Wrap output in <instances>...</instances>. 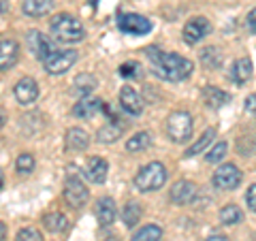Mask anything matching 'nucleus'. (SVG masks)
Returning a JSON list of instances; mask_svg holds the SVG:
<instances>
[{"mask_svg": "<svg viewBox=\"0 0 256 241\" xmlns=\"http://www.w3.org/2000/svg\"><path fill=\"white\" fill-rule=\"evenodd\" d=\"M244 107H246L248 114H256V92L248 96L246 102H244Z\"/></svg>", "mask_w": 256, "mask_h": 241, "instance_id": "37", "label": "nucleus"}, {"mask_svg": "<svg viewBox=\"0 0 256 241\" xmlns=\"http://www.w3.org/2000/svg\"><path fill=\"white\" fill-rule=\"evenodd\" d=\"M64 143H66L68 152H84L90 146V134L84 128H68L66 136H64Z\"/></svg>", "mask_w": 256, "mask_h": 241, "instance_id": "18", "label": "nucleus"}, {"mask_svg": "<svg viewBox=\"0 0 256 241\" xmlns=\"http://www.w3.org/2000/svg\"><path fill=\"white\" fill-rule=\"evenodd\" d=\"M160 239H162V228L158 224H146L141 230L134 232L130 241H160Z\"/></svg>", "mask_w": 256, "mask_h": 241, "instance_id": "25", "label": "nucleus"}, {"mask_svg": "<svg viewBox=\"0 0 256 241\" xmlns=\"http://www.w3.org/2000/svg\"><path fill=\"white\" fill-rule=\"evenodd\" d=\"M88 198H90V192H88L79 171L75 173L73 168H68L66 182H64V200H66V205L73 207V210H79L88 203Z\"/></svg>", "mask_w": 256, "mask_h": 241, "instance_id": "4", "label": "nucleus"}, {"mask_svg": "<svg viewBox=\"0 0 256 241\" xmlns=\"http://www.w3.org/2000/svg\"><path fill=\"white\" fill-rule=\"evenodd\" d=\"M4 237H6V226L0 222V241H4Z\"/></svg>", "mask_w": 256, "mask_h": 241, "instance_id": "40", "label": "nucleus"}, {"mask_svg": "<svg viewBox=\"0 0 256 241\" xmlns=\"http://www.w3.org/2000/svg\"><path fill=\"white\" fill-rule=\"evenodd\" d=\"M102 241H120L116 235H111V237H105V239H102Z\"/></svg>", "mask_w": 256, "mask_h": 241, "instance_id": "42", "label": "nucleus"}, {"mask_svg": "<svg viewBox=\"0 0 256 241\" xmlns=\"http://www.w3.org/2000/svg\"><path fill=\"white\" fill-rule=\"evenodd\" d=\"M246 203H248V207H250V212L256 214V184H252V186L248 188V192H246Z\"/></svg>", "mask_w": 256, "mask_h": 241, "instance_id": "35", "label": "nucleus"}, {"mask_svg": "<svg viewBox=\"0 0 256 241\" xmlns=\"http://www.w3.org/2000/svg\"><path fill=\"white\" fill-rule=\"evenodd\" d=\"M50 28H52L54 38L56 41H60V43L73 45V43H79V41H84L86 38L84 24L79 22L77 18H73V15H68V13L56 15V18L52 20V24H50Z\"/></svg>", "mask_w": 256, "mask_h": 241, "instance_id": "2", "label": "nucleus"}, {"mask_svg": "<svg viewBox=\"0 0 256 241\" xmlns=\"http://www.w3.org/2000/svg\"><path fill=\"white\" fill-rule=\"evenodd\" d=\"M96 86H98V79H96L94 75L82 73V75H77V79H75V92H77V94H82L84 98L94 90Z\"/></svg>", "mask_w": 256, "mask_h": 241, "instance_id": "27", "label": "nucleus"}, {"mask_svg": "<svg viewBox=\"0 0 256 241\" xmlns=\"http://www.w3.org/2000/svg\"><path fill=\"white\" fill-rule=\"evenodd\" d=\"M252 77V60L250 58H237L233 64V70H230V79L237 86H244L250 82Z\"/></svg>", "mask_w": 256, "mask_h": 241, "instance_id": "20", "label": "nucleus"}, {"mask_svg": "<svg viewBox=\"0 0 256 241\" xmlns=\"http://www.w3.org/2000/svg\"><path fill=\"white\" fill-rule=\"evenodd\" d=\"M75 62H77V52L75 50H54L43 60V66L50 75H64Z\"/></svg>", "mask_w": 256, "mask_h": 241, "instance_id": "7", "label": "nucleus"}, {"mask_svg": "<svg viewBox=\"0 0 256 241\" xmlns=\"http://www.w3.org/2000/svg\"><path fill=\"white\" fill-rule=\"evenodd\" d=\"M226 150H228V146L224 141H218L216 146L207 152V156H205V160L210 164H216V162H222L224 160V156H226Z\"/></svg>", "mask_w": 256, "mask_h": 241, "instance_id": "31", "label": "nucleus"}, {"mask_svg": "<svg viewBox=\"0 0 256 241\" xmlns=\"http://www.w3.org/2000/svg\"><path fill=\"white\" fill-rule=\"evenodd\" d=\"M212 184L216 190H235L242 184V171L233 162H226L214 173Z\"/></svg>", "mask_w": 256, "mask_h": 241, "instance_id": "8", "label": "nucleus"}, {"mask_svg": "<svg viewBox=\"0 0 256 241\" xmlns=\"http://www.w3.org/2000/svg\"><path fill=\"white\" fill-rule=\"evenodd\" d=\"M118 28L124 34L130 36H146L152 32V20L139 13H120L118 15Z\"/></svg>", "mask_w": 256, "mask_h": 241, "instance_id": "6", "label": "nucleus"}, {"mask_svg": "<svg viewBox=\"0 0 256 241\" xmlns=\"http://www.w3.org/2000/svg\"><path fill=\"white\" fill-rule=\"evenodd\" d=\"M26 43H28L30 54L34 56L36 60H41V62L54 52V50H52V45H50V41H47V38L43 36V32H38V30H30V32H28Z\"/></svg>", "mask_w": 256, "mask_h": 241, "instance_id": "11", "label": "nucleus"}, {"mask_svg": "<svg viewBox=\"0 0 256 241\" xmlns=\"http://www.w3.org/2000/svg\"><path fill=\"white\" fill-rule=\"evenodd\" d=\"M150 143H152L150 132L143 130V132H137L134 136H130V139H128L126 150H128V152H143V150L150 148Z\"/></svg>", "mask_w": 256, "mask_h": 241, "instance_id": "29", "label": "nucleus"}, {"mask_svg": "<svg viewBox=\"0 0 256 241\" xmlns=\"http://www.w3.org/2000/svg\"><path fill=\"white\" fill-rule=\"evenodd\" d=\"M210 32H212L210 20L203 18V15H198V18H190L186 22V26H184V30H182V36L188 45H196V43H201Z\"/></svg>", "mask_w": 256, "mask_h": 241, "instance_id": "9", "label": "nucleus"}, {"mask_svg": "<svg viewBox=\"0 0 256 241\" xmlns=\"http://www.w3.org/2000/svg\"><path fill=\"white\" fill-rule=\"evenodd\" d=\"M146 54L152 62L154 75L164 79V82H184V79H188L192 75V70H194L192 60L184 58L180 54L160 52L158 47H148Z\"/></svg>", "mask_w": 256, "mask_h": 241, "instance_id": "1", "label": "nucleus"}, {"mask_svg": "<svg viewBox=\"0 0 256 241\" xmlns=\"http://www.w3.org/2000/svg\"><path fill=\"white\" fill-rule=\"evenodd\" d=\"M34 156L32 154H20L18 156V160H15V168H18V173H22V175H28V173H32L34 171Z\"/></svg>", "mask_w": 256, "mask_h": 241, "instance_id": "32", "label": "nucleus"}, {"mask_svg": "<svg viewBox=\"0 0 256 241\" xmlns=\"http://www.w3.org/2000/svg\"><path fill=\"white\" fill-rule=\"evenodd\" d=\"M203 100H205L207 107L220 109V107L230 102V94H226L224 90H220V88H216V86H205L203 88Z\"/></svg>", "mask_w": 256, "mask_h": 241, "instance_id": "19", "label": "nucleus"}, {"mask_svg": "<svg viewBox=\"0 0 256 241\" xmlns=\"http://www.w3.org/2000/svg\"><path fill=\"white\" fill-rule=\"evenodd\" d=\"M120 105L128 116H141L143 114V100L137 94V90L130 86H126L120 90Z\"/></svg>", "mask_w": 256, "mask_h": 241, "instance_id": "12", "label": "nucleus"}, {"mask_svg": "<svg viewBox=\"0 0 256 241\" xmlns=\"http://www.w3.org/2000/svg\"><path fill=\"white\" fill-rule=\"evenodd\" d=\"M141 220V205L139 203H126L122 210V222L126 224V228H132L134 224H139Z\"/></svg>", "mask_w": 256, "mask_h": 241, "instance_id": "26", "label": "nucleus"}, {"mask_svg": "<svg viewBox=\"0 0 256 241\" xmlns=\"http://www.w3.org/2000/svg\"><path fill=\"white\" fill-rule=\"evenodd\" d=\"M194 196H196V186L192 182L180 180V182L173 184V188H171V200H173V203L188 205V203L194 200Z\"/></svg>", "mask_w": 256, "mask_h": 241, "instance_id": "16", "label": "nucleus"}, {"mask_svg": "<svg viewBox=\"0 0 256 241\" xmlns=\"http://www.w3.org/2000/svg\"><path fill=\"white\" fill-rule=\"evenodd\" d=\"M120 136H122V126L109 122V124L102 126L98 132H96V141H100V143H116Z\"/></svg>", "mask_w": 256, "mask_h": 241, "instance_id": "24", "label": "nucleus"}, {"mask_svg": "<svg viewBox=\"0 0 256 241\" xmlns=\"http://www.w3.org/2000/svg\"><path fill=\"white\" fill-rule=\"evenodd\" d=\"M166 134L175 143H186L192 136V116L188 111H173L166 118Z\"/></svg>", "mask_w": 256, "mask_h": 241, "instance_id": "5", "label": "nucleus"}, {"mask_svg": "<svg viewBox=\"0 0 256 241\" xmlns=\"http://www.w3.org/2000/svg\"><path fill=\"white\" fill-rule=\"evenodd\" d=\"M201 62L207 68H220V64H222L220 50L218 47H205V50L201 52Z\"/></svg>", "mask_w": 256, "mask_h": 241, "instance_id": "30", "label": "nucleus"}, {"mask_svg": "<svg viewBox=\"0 0 256 241\" xmlns=\"http://www.w3.org/2000/svg\"><path fill=\"white\" fill-rule=\"evenodd\" d=\"M102 102L100 98H90V96H86V98H82L77 102V105L73 107V116H77V118H82V120H90V118H94L96 114H100L102 111Z\"/></svg>", "mask_w": 256, "mask_h": 241, "instance_id": "17", "label": "nucleus"}, {"mask_svg": "<svg viewBox=\"0 0 256 241\" xmlns=\"http://www.w3.org/2000/svg\"><path fill=\"white\" fill-rule=\"evenodd\" d=\"M0 188H2V175H0Z\"/></svg>", "mask_w": 256, "mask_h": 241, "instance_id": "43", "label": "nucleus"}, {"mask_svg": "<svg viewBox=\"0 0 256 241\" xmlns=\"http://www.w3.org/2000/svg\"><path fill=\"white\" fill-rule=\"evenodd\" d=\"M107 173H109V164H107V160L100 158V156L90 158L88 160V164H86V168H84V175L92 184H105L107 182Z\"/></svg>", "mask_w": 256, "mask_h": 241, "instance_id": "13", "label": "nucleus"}, {"mask_svg": "<svg viewBox=\"0 0 256 241\" xmlns=\"http://www.w3.org/2000/svg\"><path fill=\"white\" fill-rule=\"evenodd\" d=\"M166 178H169L166 166L162 162H156L154 160V162L139 168V173L134 175V186H137L141 192H156L166 184Z\"/></svg>", "mask_w": 256, "mask_h": 241, "instance_id": "3", "label": "nucleus"}, {"mask_svg": "<svg viewBox=\"0 0 256 241\" xmlns=\"http://www.w3.org/2000/svg\"><path fill=\"white\" fill-rule=\"evenodd\" d=\"M216 139V128H207V130L198 136V141L196 143H192V146L184 152V156L186 158H192V156H196V154H201V152L210 146V143Z\"/></svg>", "mask_w": 256, "mask_h": 241, "instance_id": "23", "label": "nucleus"}, {"mask_svg": "<svg viewBox=\"0 0 256 241\" xmlns=\"http://www.w3.org/2000/svg\"><path fill=\"white\" fill-rule=\"evenodd\" d=\"M246 28L248 32H252V34H256V6L248 13V18H246Z\"/></svg>", "mask_w": 256, "mask_h": 241, "instance_id": "36", "label": "nucleus"}, {"mask_svg": "<svg viewBox=\"0 0 256 241\" xmlns=\"http://www.w3.org/2000/svg\"><path fill=\"white\" fill-rule=\"evenodd\" d=\"M141 68L143 66L139 62L130 60V62H124L122 66H120V75L126 77V79H137V77H141Z\"/></svg>", "mask_w": 256, "mask_h": 241, "instance_id": "33", "label": "nucleus"}, {"mask_svg": "<svg viewBox=\"0 0 256 241\" xmlns=\"http://www.w3.org/2000/svg\"><path fill=\"white\" fill-rule=\"evenodd\" d=\"M20 60V45L13 38H4L0 41V70L13 68Z\"/></svg>", "mask_w": 256, "mask_h": 241, "instance_id": "14", "label": "nucleus"}, {"mask_svg": "<svg viewBox=\"0 0 256 241\" xmlns=\"http://www.w3.org/2000/svg\"><path fill=\"white\" fill-rule=\"evenodd\" d=\"M9 11V0H0V13Z\"/></svg>", "mask_w": 256, "mask_h": 241, "instance_id": "39", "label": "nucleus"}, {"mask_svg": "<svg viewBox=\"0 0 256 241\" xmlns=\"http://www.w3.org/2000/svg\"><path fill=\"white\" fill-rule=\"evenodd\" d=\"M205 241H228V237L226 235H220V232H214V235H210Z\"/></svg>", "mask_w": 256, "mask_h": 241, "instance_id": "38", "label": "nucleus"}, {"mask_svg": "<svg viewBox=\"0 0 256 241\" xmlns=\"http://www.w3.org/2000/svg\"><path fill=\"white\" fill-rule=\"evenodd\" d=\"M118 218V210H116V200L111 196H102L96 200V220L100 226H111Z\"/></svg>", "mask_w": 256, "mask_h": 241, "instance_id": "15", "label": "nucleus"}, {"mask_svg": "<svg viewBox=\"0 0 256 241\" xmlns=\"http://www.w3.org/2000/svg\"><path fill=\"white\" fill-rule=\"evenodd\" d=\"M43 226L50 232H62L68 228V218L60 212H52L43 216Z\"/></svg>", "mask_w": 256, "mask_h": 241, "instance_id": "22", "label": "nucleus"}, {"mask_svg": "<svg viewBox=\"0 0 256 241\" xmlns=\"http://www.w3.org/2000/svg\"><path fill=\"white\" fill-rule=\"evenodd\" d=\"M13 92H15L18 102H22V105H30V102H34L38 98V84L32 77H22L20 82L15 84Z\"/></svg>", "mask_w": 256, "mask_h": 241, "instance_id": "10", "label": "nucleus"}, {"mask_svg": "<svg viewBox=\"0 0 256 241\" xmlns=\"http://www.w3.org/2000/svg\"><path fill=\"white\" fill-rule=\"evenodd\" d=\"M18 241H43V235H41V230L28 226L18 232Z\"/></svg>", "mask_w": 256, "mask_h": 241, "instance_id": "34", "label": "nucleus"}, {"mask_svg": "<svg viewBox=\"0 0 256 241\" xmlns=\"http://www.w3.org/2000/svg\"><path fill=\"white\" fill-rule=\"evenodd\" d=\"M4 122H6V118H4V114H2V111H0V128L4 126Z\"/></svg>", "mask_w": 256, "mask_h": 241, "instance_id": "41", "label": "nucleus"}, {"mask_svg": "<svg viewBox=\"0 0 256 241\" xmlns=\"http://www.w3.org/2000/svg\"><path fill=\"white\" fill-rule=\"evenodd\" d=\"M244 218L242 210H239L237 205H224L220 210V222L226 224V226H233V224H239Z\"/></svg>", "mask_w": 256, "mask_h": 241, "instance_id": "28", "label": "nucleus"}, {"mask_svg": "<svg viewBox=\"0 0 256 241\" xmlns=\"http://www.w3.org/2000/svg\"><path fill=\"white\" fill-rule=\"evenodd\" d=\"M22 9L30 18H43L54 9V0H24Z\"/></svg>", "mask_w": 256, "mask_h": 241, "instance_id": "21", "label": "nucleus"}]
</instances>
